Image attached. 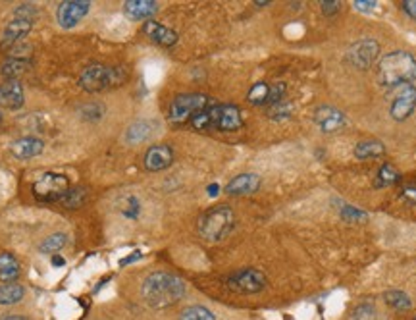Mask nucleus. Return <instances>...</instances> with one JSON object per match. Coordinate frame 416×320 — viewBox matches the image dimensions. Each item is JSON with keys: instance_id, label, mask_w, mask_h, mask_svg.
Segmentation results:
<instances>
[{"instance_id": "39", "label": "nucleus", "mask_w": 416, "mask_h": 320, "mask_svg": "<svg viewBox=\"0 0 416 320\" xmlns=\"http://www.w3.org/2000/svg\"><path fill=\"white\" fill-rule=\"evenodd\" d=\"M343 218H347V220H358V218H364L363 213H358V210H355V208L351 207H345L343 208Z\"/></svg>"}, {"instance_id": "3", "label": "nucleus", "mask_w": 416, "mask_h": 320, "mask_svg": "<svg viewBox=\"0 0 416 320\" xmlns=\"http://www.w3.org/2000/svg\"><path fill=\"white\" fill-rule=\"evenodd\" d=\"M189 126L199 132L207 129H218V132H235L243 126L241 110L234 105H218L214 102L212 107L204 108L201 112H197Z\"/></svg>"}, {"instance_id": "5", "label": "nucleus", "mask_w": 416, "mask_h": 320, "mask_svg": "<svg viewBox=\"0 0 416 320\" xmlns=\"http://www.w3.org/2000/svg\"><path fill=\"white\" fill-rule=\"evenodd\" d=\"M234 208L228 207V205H218V207L207 210L199 218V222H197V232H199L202 240L216 243V241H221L224 238H228L229 232L234 230Z\"/></svg>"}, {"instance_id": "12", "label": "nucleus", "mask_w": 416, "mask_h": 320, "mask_svg": "<svg viewBox=\"0 0 416 320\" xmlns=\"http://www.w3.org/2000/svg\"><path fill=\"white\" fill-rule=\"evenodd\" d=\"M26 105V89L20 80H4L0 83V108L20 110Z\"/></svg>"}, {"instance_id": "37", "label": "nucleus", "mask_w": 416, "mask_h": 320, "mask_svg": "<svg viewBox=\"0 0 416 320\" xmlns=\"http://www.w3.org/2000/svg\"><path fill=\"white\" fill-rule=\"evenodd\" d=\"M291 114V107L289 105H283V102H280V105H274L272 107V112H270V116L272 118H275V120H280V118H283V116H289Z\"/></svg>"}, {"instance_id": "38", "label": "nucleus", "mask_w": 416, "mask_h": 320, "mask_svg": "<svg viewBox=\"0 0 416 320\" xmlns=\"http://www.w3.org/2000/svg\"><path fill=\"white\" fill-rule=\"evenodd\" d=\"M339 10H341V4H339V2H336V0L322 2V12L326 14V16H336Z\"/></svg>"}, {"instance_id": "16", "label": "nucleus", "mask_w": 416, "mask_h": 320, "mask_svg": "<svg viewBox=\"0 0 416 320\" xmlns=\"http://www.w3.org/2000/svg\"><path fill=\"white\" fill-rule=\"evenodd\" d=\"M258 187H261V178L256 174H239L226 186V193L239 197V195L255 193Z\"/></svg>"}, {"instance_id": "20", "label": "nucleus", "mask_w": 416, "mask_h": 320, "mask_svg": "<svg viewBox=\"0 0 416 320\" xmlns=\"http://www.w3.org/2000/svg\"><path fill=\"white\" fill-rule=\"evenodd\" d=\"M156 134V124L153 120H137L126 129V141L131 145H139L153 139Z\"/></svg>"}, {"instance_id": "35", "label": "nucleus", "mask_w": 416, "mask_h": 320, "mask_svg": "<svg viewBox=\"0 0 416 320\" xmlns=\"http://www.w3.org/2000/svg\"><path fill=\"white\" fill-rule=\"evenodd\" d=\"M37 12H39V10H37V6H33V4H21V6L16 8L13 16H16V18H20V20L33 21Z\"/></svg>"}, {"instance_id": "2", "label": "nucleus", "mask_w": 416, "mask_h": 320, "mask_svg": "<svg viewBox=\"0 0 416 320\" xmlns=\"http://www.w3.org/2000/svg\"><path fill=\"white\" fill-rule=\"evenodd\" d=\"M378 80L385 87L409 85L416 80V58L407 50L385 54L378 64Z\"/></svg>"}, {"instance_id": "42", "label": "nucleus", "mask_w": 416, "mask_h": 320, "mask_svg": "<svg viewBox=\"0 0 416 320\" xmlns=\"http://www.w3.org/2000/svg\"><path fill=\"white\" fill-rule=\"evenodd\" d=\"M2 320H29L27 316H20V314H10V316H6V319Z\"/></svg>"}, {"instance_id": "30", "label": "nucleus", "mask_w": 416, "mask_h": 320, "mask_svg": "<svg viewBox=\"0 0 416 320\" xmlns=\"http://www.w3.org/2000/svg\"><path fill=\"white\" fill-rule=\"evenodd\" d=\"M180 320H216L214 313L208 311L207 307L202 305H193V307H187L182 313Z\"/></svg>"}, {"instance_id": "14", "label": "nucleus", "mask_w": 416, "mask_h": 320, "mask_svg": "<svg viewBox=\"0 0 416 320\" xmlns=\"http://www.w3.org/2000/svg\"><path fill=\"white\" fill-rule=\"evenodd\" d=\"M45 151V141L40 137H33V135H26V137H18L10 145V153L13 159L18 160H31L35 156H39Z\"/></svg>"}, {"instance_id": "26", "label": "nucleus", "mask_w": 416, "mask_h": 320, "mask_svg": "<svg viewBox=\"0 0 416 320\" xmlns=\"http://www.w3.org/2000/svg\"><path fill=\"white\" fill-rule=\"evenodd\" d=\"M29 68V62L23 58H8L2 68H0V74L4 75L6 80H18L20 75H23Z\"/></svg>"}, {"instance_id": "32", "label": "nucleus", "mask_w": 416, "mask_h": 320, "mask_svg": "<svg viewBox=\"0 0 416 320\" xmlns=\"http://www.w3.org/2000/svg\"><path fill=\"white\" fill-rule=\"evenodd\" d=\"M81 108H83V110H81L83 118L91 122L101 120L102 116H104V112H106V108H104V105H101V102H89V105H85V107Z\"/></svg>"}, {"instance_id": "33", "label": "nucleus", "mask_w": 416, "mask_h": 320, "mask_svg": "<svg viewBox=\"0 0 416 320\" xmlns=\"http://www.w3.org/2000/svg\"><path fill=\"white\" fill-rule=\"evenodd\" d=\"M353 320H374L376 319V309L374 305H370V303H361L358 307L353 311Z\"/></svg>"}, {"instance_id": "15", "label": "nucleus", "mask_w": 416, "mask_h": 320, "mask_svg": "<svg viewBox=\"0 0 416 320\" xmlns=\"http://www.w3.org/2000/svg\"><path fill=\"white\" fill-rule=\"evenodd\" d=\"M143 31L147 33V37L156 45H160V47H174L175 43H177V33H175L174 29H170V27L162 26L158 21L155 20H148L145 21V26H143Z\"/></svg>"}, {"instance_id": "10", "label": "nucleus", "mask_w": 416, "mask_h": 320, "mask_svg": "<svg viewBox=\"0 0 416 320\" xmlns=\"http://www.w3.org/2000/svg\"><path fill=\"white\" fill-rule=\"evenodd\" d=\"M416 108V87L415 85H401L397 89L395 97L391 100L390 114L391 118L397 122H403L415 112Z\"/></svg>"}, {"instance_id": "27", "label": "nucleus", "mask_w": 416, "mask_h": 320, "mask_svg": "<svg viewBox=\"0 0 416 320\" xmlns=\"http://www.w3.org/2000/svg\"><path fill=\"white\" fill-rule=\"evenodd\" d=\"M383 299L385 303L390 305L393 311H399V313H403V311H409L410 309V299L409 295L405 294V292H399V289H391V292H385L383 294Z\"/></svg>"}, {"instance_id": "8", "label": "nucleus", "mask_w": 416, "mask_h": 320, "mask_svg": "<svg viewBox=\"0 0 416 320\" xmlns=\"http://www.w3.org/2000/svg\"><path fill=\"white\" fill-rule=\"evenodd\" d=\"M226 284L229 289L239 292V294H261L266 286V276L256 268H245V270H237L228 276Z\"/></svg>"}, {"instance_id": "9", "label": "nucleus", "mask_w": 416, "mask_h": 320, "mask_svg": "<svg viewBox=\"0 0 416 320\" xmlns=\"http://www.w3.org/2000/svg\"><path fill=\"white\" fill-rule=\"evenodd\" d=\"M91 12L89 0H66L56 8V21L62 29H74Z\"/></svg>"}, {"instance_id": "6", "label": "nucleus", "mask_w": 416, "mask_h": 320, "mask_svg": "<svg viewBox=\"0 0 416 320\" xmlns=\"http://www.w3.org/2000/svg\"><path fill=\"white\" fill-rule=\"evenodd\" d=\"M214 100L204 93H182L177 95L168 107V122L174 126L187 124L197 112L212 107Z\"/></svg>"}, {"instance_id": "44", "label": "nucleus", "mask_w": 416, "mask_h": 320, "mask_svg": "<svg viewBox=\"0 0 416 320\" xmlns=\"http://www.w3.org/2000/svg\"><path fill=\"white\" fill-rule=\"evenodd\" d=\"M0 122H2V112H0Z\"/></svg>"}, {"instance_id": "22", "label": "nucleus", "mask_w": 416, "mask_h": 320, "mask_svg": "<svg viewBox=\"0 0 416 320\" xmlns=\"http://www.w3.org/2000/svg\"><path fill=\"white\" fill-rule=\"evenodd\" d=\"M21 268L18 259L12 253L0 255V282L2 284H12L20 278Z\"/></svg>"}, {"instance_id": "18", "label": "nucleus", "mask_w": 416, "mask_h": 320, "mask_svg": "<svg viewBox=\"0 0 416 320\" xmlns=\"http://www.w3.org/2000/svg\"><path fill=\"white\" fill-rule=\"evenodd\" d=\"M314 122L320 126L322 132H337L339 127H343L345 124V118H343V114L334 107H320L316 110L314 114Z\"/></svg>"}, {"instance_id": "31", "label": "nucleus", "mask_w": 416, "mask_h": 320, "mask_svg": "<svg viewBox=\"0 0 416 320\" xmlns=\"http://www.w3.org/2000/svg\"><path fill=\"white\" fill-rule=\"evenodd\" d=\"M268 95H270L268 83H256V85H253V89L248 91L247 99L248 102H253V105H266Z\"/></svg>"}, {"instance_id": "7", "label": "nucleus", "mask_w": 416, "mask_h": 320, "mask_svg": "<svg viewBox=\"0 0 416 320\" xmlns=\"http://www.w3.org/2000/svg\"><path fill=\"white\" fill-rule=\"evenodd\" d=\"M70 187H72V183H70V178L66 174L45 172L35 180L31 189H33L35 199L40 201V203H58V199L66 193Z\"/></svg>"}, {"instance_id": "45", "label": "nucleus", "mask_w": 416, "mask_h": 320, "mask_svg": "<svg viewBox=\"0 0 416 320\" xmlns=\"http://www.w3.org/2000/svg\"><path fill=\"white\" fill-rule=\"evenodd\" d=\"M412 320H416V316H415V319H412Z\"/></svg>"}, {"instance_id": "11", "label": "nucleus", "mask_w": 416, "mask_h": 320, "mask_svg": "<svg viewBox=\"0 0 416 320\" xmlns=\"http://www.w3.org/2000/svg\"><path fill=\"white\" fill-rule=\"evenodd\" d=\"M378 54H380V45H378L376 41L363 39L349 48L347 56H349V62L353 66L366 70V68H370L376 62Z\"/></svg>"}, {"instance_id": "17", "label": "nucleus", "mask_w": 416, "mask_h": 320, "mask_svg": "<svg viewBox=\"0 0 416 320\" xmlns=\"http://www.w3.org/2000/svg\"><path fill=\"white\" fill-rule=\"evenodd\" d=\"M33 29V21L20 20V18H13L6 27H4V33H2V45L10 47V45H18L20 41H23L27 35L31 33Z\"/></svg>"}, {"instance_id": "21", "label": "nucleus", "mask_w": 416, "mask_h": 320, "mask_svg": "<svg viewBox=\"0 0 416 320\" xmlns=\"http://www.w3.org/2000/svg\"><path fill=\"white\" fill-rule=\"evenodd\" d=\"M89 199V189L85 186H72L66 193L62 195L56 205L67 208V210H77L81 208Z\"/></svg>"}, {"instance_id": "13", "label": "nucleus", "mask_w": 416, "mask_h": 320, "mask_svg": "<svg viewBox=\"0 0 416 320\" xmlns=\"http://www.w3.org/2000/svg\"><path fill=\"white\" fill-rule=\"evenodd\" d=\"M174 162V151L170 145H153L143 156V164L147 172H162L172 166Z\"/></svg>"}, {"instance_id": "24", "label": "nucleus", "mask_w": 416, "mask_h": 320, "mask_svg": "<svg viewBox=\"0 0 416 320\" xmlns=\"http://www.w3.org/2000/svg\"><path fill=\"white\" fill-rule=\"evenodd\" d=\"M355 154H356V159H361V160L380 159V156L385 154V147H383L380 141L366 139V141H361V143L356 145Z\"/></svg>"}, {"instance_id": "1", "label": "nucleus", "mask_w": 416, "mask_h": 320, "mask_svg": "<svg viewBox=\"0 0 416 320\" xmlns=\"http://www.w3.org/2000/svg\"><path fill=\"white\" fill-rule=\"evenodd\" d=\"M141 295L150 309H166L175 305L185 295V282L170 272H153L145 278Z\"/></svg>"}, {"instance_id": "34", "label": "nucleus", "mask_w": 416, "mask_h": 320, "mask_svg": "<svg viewBox=\"0 0 416 320\" xmlns=\"http://www.w3.org/2000/svg\"><path fill=\"white\" fill-rule=\"evenodd\" d=\"M285 95V85L283 83H275V85H270V95L268 100H266V107H274V105H280Z\"/></svg>"}, {"instance_id": "4", "label": "nucleus", "mask_w": 416, "mask_h": 320, "mask_svg": "<svg viewBox=\"0 0 416 320\" xmlns=\"http://www.w3.org/2000/svg\"><path fill=\"white\" fill-rule=\"evenodd\" d=\"M128 80V68L108 66V64H91L80 75V87L87 93H101L106 89L121 85Z\"/></svg>"}, {"instance_id": "41", "label": "nucleus", "mask_w": 416, "mask_h": 320, "mask_svg": "<svg viewBox=\"0 0 416 320\" xmlns=\"http://www.w3.org/2000/svg\"><path fill=\"white\" fill-rule=\"evenodd\" d=\"M355 6L358 8V10H372L376 4H374V2H370V0H356Z\"/></svg>"}, {"instance_id": "36", "label": "nucleus", "mask_w": 416, "mask_h": 320, "mask_svg": "<svg viewBox=\"0 0 416 320\" xmlns=\"http://www.w3.org/2000/svg\"><path fill=\"white\" fill-rule=\"evenodd\" d=\"M401 197L410 205H416V183H405L401 187Z\"/></svg>"}, {"instance_id": "23", "label": "nucleus", "mask_w": 416, "mask_h": 320, "mask_svg": "<svg viewBox=\"0 0 416 320\" xmlns=\"http://www.w3.org/2000/svg\"><path fill=\"white\" fill-rule=\"evenodd\" d=\"M26 295V287L12 282V284H2L0 286V305H16L20 303Z\"/></svg>"}, {"instance_id": "29", "label": "nucleus", "mask_w": 416, "mask_h": 320, "mask_svg": "<svg viewBox=\"0 0 416 320\" xmlns=\"http://www.w3.org/2000/svg\"><path fill=\"white\" fill-rule=\"evenodd\" d=\"M399 180H401V176H399V172H397V168L393 166V164H383V166L378 170V176H376L378 187L393 186V183H397Z\"/></svg>"}, {"instance_id": "43", "label": "nucleus", "mask_w": 416, "mask_h": 320, "mask_svg": "<svg viewBox=\"0 0 416 320\" xmlns=\"http://www.w3.org/2000/svg\"><path fill=\"white\" fill-rule=\"evenodd\" d=\"M53 262L54 267H64V259H60V257H53Z\"/></svg>"}, {"instance_id": "25", "label": "nucleus", "mask_w": 416, "mask_h": 320, "mask_svg": "<svg viewBox=\"0 0 416 320\" xmlns=\"http://www.w3.org/2000/svg\"><path fill=\"white\" fill-rule=\"evenodd\" d=\"M67 243V235L64 232H56V234H50L48 238L40 241L39 251L43 255H56L60 253L62 249L66 247Z\"/></svg>"}, {"instance_id": "28", "label": "nucleus", "mask_w": 416, "mask_h": 320, "mask_svg": "<svg viewBox=\"0 0 416 320\" xmlns=\"http://www.w3.org/2000/svg\"><path fill=\"white\" fill-rule=\"evenodd\" d=\"M141 213V203L133 195H126L120 203V214L129 220H137V216Z\"/></svg>"}, {"instance_id": "19", "label": "nucleus", "mask_w": 416, "mask_h": 320, "mask_svg": "<svg viewBox=\"0 0 416 320\" xmlns=\"http://www.w3.org/2000/svg\"><path fill=\"white\" fill-rule=\"evenodd\" d=\"M156 10H158V4L153 2V0H128L124 4V14L133 21H148V18L155 16Z\"/></svg>"}, {"instance_id": "40", "label": "nucleus", "mask_w": 416, "mask_h": 320, "mask_svg": "<svg viewBox=\"0 0 416 320\" xmlns=\"http://www.w3.org/2000/svg\"><path fill=\"white\" fill-rule=\"evenodd\" d=\"M401 8H403V12L407 14V16H410L412 20H416V0H407V2L401 4Z\"/></svg>"}]
</instances>
